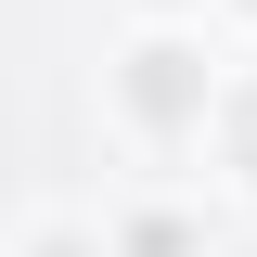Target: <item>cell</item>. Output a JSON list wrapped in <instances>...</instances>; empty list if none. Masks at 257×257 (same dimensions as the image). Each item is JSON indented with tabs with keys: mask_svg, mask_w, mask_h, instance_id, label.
Here are the masks:
<instances>
[{
	"mask_svg": "<svg viewBox=\"0 0 257 257\" xmlns=\"http://www.w3.org/2000/svg\"><path fill=\"white\" fill-rule=\"evenodd\" d=\"M13 257H116V219H90V206H39V219L13 231Z\"/></svg>",
	"mask_w": 257,
	"mask_h": 257,
	"instance_id": "7a4b0ae2",
	"label": "cell"
},
{
	"mask_svg": "<svg viewBox=\"0 0 257 257\" xmlns=\"http://www.w3.org/2000/svg\"><path fill=\"white\" fill-rule=\"evenodd\" d=\"M231 77H244V64H219L206 26H128L116 52H103V116H116V142H142V155H193V142H219Z\"/></svg>",
	"mask_w": 257,
	"mask_h": 257,
	"instance_id": "6da1fadb",
	"label": "cell"
},
{
	"mask_svg": "<svg viewBox=\"0 0 257 257\" xmlns=\"http://www.w3.org/2000/svg\"><path fill=\"white\" fill-rule=\"evenodd\" d=\"M219 167L244 180V206H257V64L231 77V103H219Z\"/></svg>",
	"mask_w": 257,
	"mask_h": 257,
	"instance_id": "277c9868",
	"label": "cell"
},
{
	"mask_svg": "<svg viewBox=\"0 0 257 257\" xmlns=\"http://www.w3.org/2000/svg\"><path fill=\"white\" fill-rule=\"evenodd\" d=\"M116 257H206V231H193L180 206H128V219H116Z\"/></svg>",
	"mask_w": 257,
	"mask_h": 257,
	"instance_id": "3957f363",
	"label": "cell"
},
{
	"mask_svg": "<svg viewBox=\"0 0 257 257\" xmlns=\"http://www.w3.org/2000/svg\"><path fill=\"white\" fill-rule=\"evenodd\" d=\"M231 13H244V26H257V0H231Z\"/></svg>",
	"mask_w": 257,
	"mask_h": 257,
	"instance_id": "5b68a950",
	"label": "cell"
}]
</instances>
